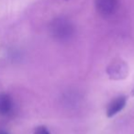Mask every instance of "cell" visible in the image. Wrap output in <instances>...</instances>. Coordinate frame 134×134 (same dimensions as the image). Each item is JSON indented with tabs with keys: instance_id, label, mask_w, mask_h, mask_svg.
I'll list each match as a JSON object with an SVG mask.
<instances>
[{
	"instance_id": "obj_1",
	"label": "cell",
	"mask_w": 134,
	"mask_h": 134,
	"mask_svg": "<svg viewBox=\"0 0 134 134\" xmlns=\"http://www.w3.org/2000/svg\"><path fill=\"white\" fill-rule=\"evenodd\" d=\"M75 28L71 21L64 18H58L51 24V33L54 39L64 41L70 40L74 35Z\"/></svg>"
},
{
	"instance_id": "obj_2",
	"label": "cell",
	"mask_w": 134,
	"mask_h": 134,
	"mask_svg": "<svg viewBox=\"0 0 134 134\" xmlns=\"http://www.w3.org/2000/svg\"><path fill=\"white\" fill-rule=\"evenodd\" d=\"M108 76L113 80H122L129 75V66L124 61L118 59L113 61L107 68Z\"/></svg>"
},
{
	"instance_id": "obj_3",
	"label": "cell",
	"mask_w": 134,
	"mask_h": 134,
	"mask_svg": "<svg viewBox=\"0 0 134 134\" xmlns=\"http://www.w3.org/2000/svg\"><path fill=\"white\" fill-rule=\"evenodd\" d=\"M96 8L103 17L113 15L118 8V0H95Z\"/></svg>"
},
{
	"instance_id": "obj_4",
	"label": "cell",
	"mask_w": 134,
	"mask_h": 134,
	"mask_svg": "<svg viewBox=\"0 0 134 134\" xmlns=\"http://www.w3.org/2000/svg\"><path fill=\"white\" fill-rule=\"evenodd\" d=\"M14 102L8 94L0 92V116H8L13 112Z\"/></svg>"
},
{
	"instance_id": "obj_5",
	"label": "cell",
	"mask_w": 134,
	"mask_h": 134,
	"mask_svg": "<svg viewBox=\"0 0 134 134\" xmlns=\"http://www.w3.org/2000/svg\"><path fill=\"white\" fill-rule=\"evenodd\" d=\"M127 104V98L126 97H118L114 100L110 102V104L108 106L107 108V116L108 118H112L115 115H117L119 112H120L123 108H125Z\"/></svg>"
},
{
	"instance_id": "obj_6",
	"label": "cell",
	"mask_w": 134,
	"mask_h": 134,
	"mask_svg": "<svg viewBox=\"0 0 134 134\" xmlns=\"http://www.w3.org/2000/svg\"><path fill=\"white\" fill-rule=\"evenodd\" d=\"M33 134H51V133H50V131L47 130V128H45L44 126H40V127H38V128H36Z\"/></svg>"
},
{
	"instance_id": "obj_7",
	"label": "cell",
	"mask_w": 134,
	"mask_h": 134,
	"mask_svg": "<svg viewBox=\"0 0 134 134\" xmlns=\"http://www.w3.org/2000/svg\"><path fill=\"white\" fill-rule=\"evenodd\" d=\"M0 134H8L7 131H5V130H0Z\"/></svg>"
}]
</instances>
